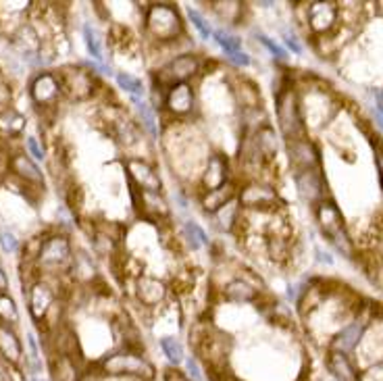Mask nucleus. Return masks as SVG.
I'll use <instances>...</instances> for the list:
<instances>
[{"label": "nucleus", "instance_id": "e433bc0d", "mask_svg": "<svg viewBox=\"0 0 383 381\" xmlns=\"http://www.w3.org/2000/svg\"><path fill=\"white\" fill-rule=\"evenodd\" d=\"M188 19H190V23L194 25V30L198 32V35H200V40H205V42H209V40H212V25L209 23V19L198 11V8H188Z\"/></svg>", "mask_w": 383, "mask_h": 381}, {"label": "nucleus", "instance_id": "dca6fc26", "mask_svg": "<svg viewBox=\"0 0 383 381\" xmlns=\"http://www.w3.org/2000/svg\"><path fill=\"white\" fill-rule=\"evenodd\" d=\"M340 19V6L338 2L325 0V2H311L307 8V23L316 35L329 34Z\"/></svg>", "mask_w": 383, "mask_h": 381}, {"label": "nucleus", "instance_id": "f257e3e1", "mask_svg": "<svg viewBox=\"0 0 383 381\" xmlns=\"http://www.w3.org/2000/svg\"><path fill=\"white\" fill-rule=\"evenodd\" d=\"M142 34L154 46H171L185 38V21L173 2H150L142 13Z\"/></svg>", "mask_w": 383, "mask_h": 381}, {"label": "nucleus", "instance_id": "ea45409f", "mask_svg": "<svg viewBox=\"0 0 383 381\" xmlns=\"http://www.w3.org/2000/svg\"><path fill=\"white\" fill-rule=\"evenodd\" d=\"M254 35H256V40H258V42H261V44H263L269 52H271V57H273V59H278V61H281V63H283V61H287V52H285V48H281L275 40H271L269 35L263 34V32H256Z\"/></svg>", "mask_w": 383, "mask_h": 381}, {"label": "nucleus", "instance_id": "c756f323", "mask_svg": "<svg viewBox=\"0 0 383 381\" xmlns=\"http://www.w3.org/2000/svg\"><path fill=\"white\" fill-rule=\"evenodd\" d=\"M25 125H28V121L19 110H15L13 106H2L0 108V134L2 136L15 138L25 130Z\"/></svg>", "mask_w": 383, "mask_h": 381}, {"label": "nucleus", "instance_id": "8fccbe9b", "mask_svg": "<svg viewBox=\"0 0 383 381\" xmlns=\"http://www.w3.org/2000/svg\"><path fill=\"white\" fill-rule=\"evenodd\" d=\"M316 254H319V261H321V263H327V265H331V263H333V258H331L327 252H323L321 248H316Z\"/></svg>", "mask_w": 383, "mask_h": 381}, {"label": "nucleus", "instance_id": "9b49d317", "mask_svg": "<svg viewBox=\"0 0 383 381\" xmlns=\"http://www.w3.org/2000/svg\"><path fill=\"white\" fill-rule=\"evenodd\" d=\"M231 177V163L223 152H210L205 161V167L198 177V192H212L229 183Z\"/></svg>", "mask_w": 383, "mask_h": 381}, {"label": "nucleus", "instance_id": "4be33fe9", "mask_svg": "<svg viewBox=\"0 0 383 381\" xmlns=\"http://www.w3.org/2000/svg\"><path fill=\"white\" fill-rule=\"evenodd\" d=\"M212 221H215V227L223 234H236L240 227H242V217H244V210L240 207L238 198H234L231 203H227L225 207H221L217 212L210 215Z\"/></svg>", "mask_w": 383, "mask_h": 381}, {"label": "nucleus", "instance_id": "58836bf2", "mask_svg": "<svg viewBox=\"0 0 383 381\" xmlns=\"http://www.w3.org/2000/svg\"><path fill=\"white\" fill-rule=\"evenodd\" d=\"M329 240H331V244L338 248V252H342V256H346V258H354V242L350 240L346 227H344V229H340L338 234H333Z\"/></svg>", "mask_w": 383, "mask_h": 381}, {"label": "nucleus", "instance_id": "de8ad7c7", "mask_svg": "<svg viewBox=\"0 0 383 381\" xmlns=\"http://www.w3.org/2000/svg\"><path fill=\"white\" fill-rule=\"evenodd\" d=\"M375 119L379 123V127L383 130V90L377 92V104H375Z\"/></svg>", "mask_w": 383, "mask_h": 381}, {"label": "nucleus", "instance_id": "a19ab883", "mask_svg": "<svg viewBox=\"0 0 383 381\" xmlns=\"http://www.w3.org/2000/svg\"><path fill=\"white\" fill-rule=\"evenodd\" d=\"M183 367H185V377L190 381H205V371H202V365H200V360L194 356V354H190V356H185V360H183Z\"/></svg>", "mask_w": 383, "mask_h": 381}, {"label": "nucleus", "instance_id": "7ed1b4c3", "mask_svg": "<svg viewBox=\"0 0 383 381\" xmlns=\"http://www.w3.org/2000/svg\"><path fill=\"white\" fill-rule=\"evenodd\" d=\"M202 69L205 59L198 52H179L152 73V88L167 90L173 84H192Z\"/></svg>", "mask_w": 383, "mask_h": 381}, {"label": "nucleus", "instance_id": "79ce46f5", "mask_svg": "<svg viewBox=\"0 0 383 381\" xmlns=\"http://www.w3.org/2000/svg\"><path fill=\"white\" fill-rule=\"evenodd\" d=\"M0 248H2V252H6V254H17L19 248H21V244H19L17 236H15L13 232L0 229Z\"/></svg>", "mask_w": 383, "mask_h": 381}, {"label": "nucleus", "instance_id": "a18cd8bd", "mask_svg": "<svg viewBox=\"0 0 383 381\" xmlns=\"http://www.w3.org/2000/svg\"><path fill=\"white\" fill-rule=\"evenodd\" d=\"M283 40H285L287 48H292V52H296V55H302V46H300L298 38L292 34V32H283Z\"/></svg>", "mask_w": 383, "mask_h": 381}, {"label": "nucleus", "instance_id": "c03bdc74", "mask_svg": "<svg viewBox=\"0 0 383 381\" xmlns=\"http://www.w3.org/2000/svg\"><path fill=\"white\" fill-rule=\"evenodd\" d=\"M227 61L231 63V65H236V67H250L252 65V59H250V55L244 52V50H240V52H236V55H231V57H227Z\"/></svg>", "mask_w": 383, "mask_h": 381}, {"label": "nucleus", "instance_id": "20e7f679", "mask_svg": "<svg viewBox=\"0 0 383 381\" xmlns=\"http://www.w3.org/2000/svg\"><path fill=\"white\" fill-rule=\"evenodd\" d=\"M73 246L65 234H50L46 236L35 254V265L40 271L48 275H63L69 273L73 265Z\"/></svg>", "mask_w": 383, "mask_h": 381}, {"label": "nucleus", "instance_id": "b1692460", "mask_svg": "<svg viewBox=\"0 0 383 381\" xmlns=\"http://www.w3.org/2000/svg\"><path fill=\"white\" fill-rule=\"evenodd\" d=\"M365 329H367V323L365 321H352L348 323L346 327H342L338 334H336V338L331 340V350H338V352H342V354H350V352H354L356 346L360 344V340H362V336H365Z\"/></svg>", "mask_w": 383, "mask_h": 381}, {"label": "nucleus", "instance_id": "f3484780", "mask_svg": "<svg viewBox=\"0 0 383 381\" xmlns=\"http://www.w3.org/2000/svg\"><path fill=\"white\" fill-rule=\"evenodd\" d=\"M294 183H296V192L298 196L309 203V205H319L325 200V177L319 169L311 171H296L294 174Z\"/></svg>", "mask_w": 383, "mask_h": 381}, {"label": "nucleus", "instance_id": "9d476101", "mask_svg": "<svg viewBox=\"0 0 383 381\" xmlns=\"http://www.w3.org/2000/svg\"><path fill=\"white\" fill-rule=\"evenodd\" d=\"M63 94L71 101H88L96 94V75L94 71L81 69V67H65L59 73Z\"/></svg>", "mask_w": 383, "mask_h": 381}, {"label": "nucleus", "instance_id": "473e14b6", "mask_svg": "<svg viewBox=\"0 0 383 381\" xmlns=\"http://www.w3.org/2000/svg\"><path fill=\"white\" fill-rule=\"evenodd\" d=\"M159 346L163 350L165 358L171 363V367L183 365V360H185V348H183L179 338H175V336H163V338L159 340Z\"/></svg>", "mask_w": 383, "mask_h": 381}, {"label": "nucleus", "instance_id": "72a5a7b5", "mask_svg": "<svg viewBox=\"0 0 383 381\" xmlns=\"http://www.w3.org/2000/svg\"><path fill=\"white\" fill-rule=\"evenodd\" d=\"M212 40H215L217 46L225 52V57H231V55H236V52L242 50V38L236 35L234 32H229L227 28H225V30H223V28H217V30L212 32Z\"/></svg>", "mask_w": 383, "mask_h": 381}, {"label": "nucleus", "instance_id": "1a4fd4ad", "mask_svg": "<svg viewBox=\"0 0 383 381\" xmlns=\"http://www.w3.org/2000/svg\"><path fill=\"white\" fill-rule=\"evenodd\" d=\"M130 186L139 192H163V179L156 167L144 157H127L123 161Z\"/></svg>", "mask_w": 383, "mask_h": 381}, {"label": "nucleus", "instance_id": "c85d7f7f", "mask_svg": "<svg viewBox=\"0 0 383 381\" xmlns=\"http://www.w3.org/2000/svg\"><path fill=\"white\" fill-rule=\"evenodd\" d=\"M179 236H181V240L185 242V246H188L192 252H196V250H200V248H209L210 246L209 234H207L196 221H192V219L183 221L181 229H179Z\"/></svg>", "mask_w": 383, "mask_h": 381}, {"label": "nucleus", "instance_id": "0eeeda50", "mask_svg": "<svg viewBox=\"0 0 383 381\" xmlns=\"http://www.w3.org/2000/svg\"><path fill=\"white\" fill-rule=\"evenodd\" d=\"M238 203L244 212L256 215H271L279 207L278 190L269 183H263L258 179L244 181L238 190Z\"/></svg>", "mask_w": 383, "mask_h": 381}, {"label": "nucleus", "instance_id": "7c9ffc66", "mask_svg": "<svg viewBox=\"0 0 383 381\" xmlns=\"http://www.w3.org/2000/svg\"><path fill=\"white\" fill-rule=\"evenodd\" d=\"M115 81H117V88L130 96V101L146 98V86L136 75H132L127 71H119V73H115Z\"/></svg>", "mask_w": 383, "mask_h": 381}, {"label": "nucleus", "instance_id": "4c0bfd02", "mask_svg": "<svg viewBox=\"0 0 383 381\" xmlns=\"http://www.w3.org/2000/svg\"><path fill=\"white\" fill-rule=\"evenodd\" d=\"M0 323H6V325L19 323V309L8 294H0Z\"/></svg>", "mask_w": 383, "mask_h": 381}, {"label": "nucleus", "instance_id": "5701e85b", "mask_svg": "<svg viewBox=\"0 0 383 381\" xmlns=\"http://www.w3.org/2000/svg\"><path fill=\"white\" fill-rule=\"evenodd\" d=\"M314 217H316V223L321 227V232L331 238L333 234H338L340 229H344V217L340 212V208L336 207L333 203L329 200H323L314 207Z\"/></svg>", "mask_w": 383, "mask_h": 381}, {"label": "nucleus", "instance_id": "4468645a", "mask_svg": "<svg viewBox=\"0 0 383 381\" xmlns=\"http://www.w3.org/2000/svg\"><path fill=\"white\" fill-rule=\"evenodd\" d=\"M134 294L139 307L144 309H161L169 298V288L165 281L152 275H138L134 283Z\"/></svg>", "mask_w": 383, "mask_h": 381}, {"label": "nucleus", "instance_id": "393cba45", "mask_svg": "<svg viewBox=\"0 0 383 381\" xmlns=\"http://www.w3.org/2000/svg\"><path fill=\"white\" fill-rule=\"evenodd\" d=\"M325 365H327V371L331 373L333 381H360L358 371L352 365L348 354H342L338 350H329Z\"/></svg>", "mask_w": 383, "mask_h": 381}, {"label": "nucleus", "instance_id": "2f4dec72", "mask_svg": "<svg viewBox=\"0 0 383 381\" xmlns=\"http://www.w3.org/2000/svg\"><path fill=\"white\" fill-rule=\"evenodd\" d=\"M81 34H84L86 50H88V55L92 57V61H94V63H98V65H105V46H103L101 34H98V32H96L90 23H84Z\"/></svg>", "mask_w": 383, "mask_h": 381}, {"label": "nucleus", "instance_id": "c9c22d12", "mask_svg": "<svg viewBox=\"0 0 383 381\" xmlns=\"http://www.w3.org/2000/svg\"><path fill=\"white\" fill-rule=\"evenodd\" d=\"M71 273L77 275L79 279L90 281V279L96 275V267H94V263H92V256H88V254H77V256H73Z\"/></svg>", "mask_w": 383, "mask_h": 381}, {"label": "nucleus", "instance_id": "3c124183", "mask_svg": "<svg viewBox=\"0 0 383 381\" xmlns=\"http://www.w3.org/2000/svg\"><path fill=\"white\" fill-rule=\"evenodd\" d=\"M0 381H13L11 380V373L4 365H0Z\"/></svg>", "mask_w": 383, "mask_h": 381}, {"label": "nucleus", "instance_id": "37998d69", "mask_svg": "<svg viewBox=\"0 0 383 381\" xmlns=\"http://www.w3.org/2000/svg\"><path fill=\"white\" fill-rule=\"evenodd\" d=\"M25 148H28V154H30L34 161H44V159H46V152H44L40 140L35 138V136H28V138H25Z\"/></svg>", "mask_w": 383, "mask_h": 381}, {"label": "nucleus", "instance_id": "412c9836", "mask_svg": "<svg viewBox=\"0 0 383 381\" xmlns=\"http://www.w3.org/2000/svg\"><path fill=\"white\" fill-rule=\"evenodd\" d=\"M238 190H240V183L236 179H231L229 183H225L223 188L219 190H212V192H198V205L202 207V210L207 215L217 212L221 207H225L227 203H231L234 198H238Z\"/></svg>", "mask_w": 383, "mask_h": 381}, {"label": "nucleus", "instance_id": "423d86ee", "mask_svg": "<svg viewBox=\"0 0 383 381\" xmlns=\"http://www.w3.org/2000/svg\"><path fill=\"white\" fill-rule=\"evenodd\" d=\"M275 117L281 136L285 140L304 136V117L298 94L292 88H279L275 92Z\"/></svg>", "mask_w": 383, "mask_h": 381}, {"label": "nucleus", "instance_id": "f704fd0d", "mask_svg": "<svg viewBox=\"0 0 383 381\" xmlns=\"http://www.w3.org/2000/svg\"><path fill=\"white\" fill-rule=\"evenodd\" d=\"M92 240H94V250L101 256H113L115 250H117V244H119V240L113 234H108V229H98L92 236Z\"/></svg>", "mask_w": 383, "mask_h": 381}, {"label": "nucleus", "instance_id": "39448f33", "mask_svg": "<svg viewBox=\"0 0 383 381\" xmlns=\"http://www.w3.org/2000/svg\"><path fill=\"white\" fill-rule=\"evenodd\" d=\"M279 150V136L275 127L271 123H261L256 130H252L244 140L240 159L244 161V165L250 167H258L263 163H271L278 159Z\"/></svg>", "mask_w": 383, "mask_h": 381}, {"label": "nucleus", "instance_id": "cd10ccee", "mask_svg": "<svg viewBox=\"0 0 383 381\" xmlns=\"http://www.w3.org/2000/svg\"><path fill=\"white\" fill-rule=\"evenodd\" d=\"M132 104L136 106V115H138L142 132H146V134H148L152 140L161 138V125H159V115H156V108L148 103L146 98H134Z\"/></svg>", "mask_w": 383, "mask_h": 381}, {"label": "nucleus", "instance_id": "f8f14e48", "mask_svg": "<svg viewBox=\"0 0 383 381\" xmlns=\"http://www.w3.org/2000/svg\"><path fill=\"white\" fill-rule=\"evenodd\" d=\"M63 96V86L59 73L40 71L30 81V98L38 108H52Z\"/></svg>", "mask_w": 383, "mask_h": 381}, {"label": "nucleus", "instance_id": "49530a36", "mask_svg": "<svg viewBox=\"0 0 383 381\" xmlns=\"http://www.w3.org/2000/svg\"><path fill=\"white\" fill-rule=\"evenodd\" d=\"M163 381H190L185 377V373L177 371V367H171L163 373Z\"/></svg>", "mask_w": 383, "mask_h": 381}, {"label": "nucleus", "instance_id": "09e8293b", "mask_svg": "<svg viewBox=\"0 0 383 381\" xmlns=\"http://www.w3.org/2000/svg\"><path fill=\"white\" fill-rule=\"evenodd\" d=\"M0 294H8V278L2 267H0Z\"/></svg>", "mask_w": 383, "mask_h": 381}, {"label": "nucleus", "instance_id": "ddd939ff", "mask_svg": "<svg viewBox=\"0 0 383 381\" xmlns=\"http://www.w3.org/2000/svg\"><path fill=\"white\" fill-rule=\"evenodd\" d=\"M285 152H287L290 165L294 167V174L319 169V165H321V152L313 140H309L307 136L285 140Z\"/></svg>", "mask_w": 383, "mask_h": 381}, {"label": "nucleus", "instance_id": "6ab92c4d", "mask_svg": "<svg viewBox=\"0 0 383 381\" xmlns=\"http://www.w3.org/2000/svg\"><path fill=\"white\" fill-rule=\"evenodd\" d=\"M8 169L13 177H17L23 186L30 188H44V174L38 167L34 159L25 152H15L8 159Z\"/></svg>", "mask_w": 383, "mask_h": 381}, {"label": "nucleus", "instance_id": "a878e982", "mask_svg": "<svg viewBox=\"0 0 383 381\" xmlns=\"http://www.w3.org/2000/svg\"><path fill=\"white\" fill-rule=\"evenodd\" d=\"M0 356L8 365H19L23 358V344L11 325L0 323Z\"/></svg>", "mask_w": 383, "mask_h": 381}, {"label": "nucleus", "instance_id": "6e6552de", "mask_svg": "<svg viewBox=\"0 0 383 381\" xmlns=\"http://www.w3.org/2000/svg\"><path fill=\"white\" fill-rule=\"evenodd\" d=\"M161 110L175 123H185L196 113V88H194V84L169 86L165 90Z\"/></svg>", "mask_w": 383, "mask_h": 381}, {"label": "nucleus", "instance_id": "bb28decb", "mask_svg": "<svg viewBox=\"0 0 383 381\" xmlns=\"http://www.w3.org/2000/svg\"><path fill=\"white\" fill-rule=\"evenodd\" d=\"M210 11L225 25H242L246 13V2H240V0H219V2H210Z\"/></svg>", "mask_w": 383, "mask_h": 381}, {"label": "nucleus", "instance_id": "aec40b11", "mask_svg": "<svg viewBox=\"0 0 383 381\" xmlns=\"http://www.w3.org/2000/svg\"><path fill=\"white\" fill-rule=\"evenodd\" d=\"M221 294H223V298H225L227 302H231V305H254V302H258V298H261V290L244 278L229 279V281L221 288Z\"/></svg>", "mask_w": 383, "mask_h": 381}, {"label": "nucleus", "instance_id": "f03ea898", "mask_svg": "<svg viewBox=\"0 0 383 381\" xmlns=\"http://www.w3.org/2000/svg\"><path fill=\"white\" fill-rule=\"evenodd\" d=\"M98 369L106 377L139 381H152L156 377L154 365L144 356L142 350H134V348H121V350L108 354L98 363Z\"/></svg>", "mask_w": 383, "mask_h": 381}, {"label": "nucleus", "instance_id": "2eb2a0df", "mask_svg": "<svg viewBox=\"0 0 383 381\" xmlns=\"http://www.w3.org/2000/svg\"><path fill=\"white\" fill-rule=\"evenodd\" d=\"M55 300H57V294H55V288L44 281V279H38L30 285L28 290V309L30 314L38 325L46 323L48 314L55 307Z\"/></svg>", "mask_w": 383, "mask_h": 381}, {"label": "nucleus", "instance_id": "603ef678", "mask_svg": "<svg viewBox=\"0 0 383 381\" xmlns=\"http://www.w3.org/2000/svg\"><path fill=\"white\" fill-rule=\"evenodd\" d=\"M382 188H383V186H382Z\"/></svg>", "mask_w": 383, "mask_h": 381}, {"label": "nucleus", "instance_id": "a211bd4d", "mask_svg": "<svg viewBox=\"0 0 383 381\" xmlns=\"http://www.w3.org/2000/svg\"><path fill=\"white\" fill-rule=\"evenodd\" d=\"M132 198L139 212L152 221H165L171 217V208L165 200L163 192H139L132 188Z\"/></svg>", "mask_w": 383, "mask_h": 381}]
</instances>
